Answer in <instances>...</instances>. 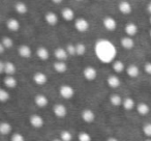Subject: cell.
<instances>
[{
  "label": "cell",
  "mask_w": 151,
  "mask_h": 141,
  "mask_svg": "<svg viewBox=\"0 0 151 141\" xmlns=\"http://www.w3.org/2000/svg\"><path fill=\"white\" fill-rule=\"evenodd\" d=\"M95 53L99 60L108 63L114 60L116 56V49L111 42L107 40H101L95 45Z\"/></svg>",
  "instance_id": "cell-1"
},
{
  "label": "cell",
  "mask_w": 151,
  "mask_h": 141,
  "mask_svg": "<svg viewBox=\"0 0 151 141\" xmlns=\"http://www.w3.org/2000/svg\"><path fill=\"white\" fill-rule=\"evenodd\" d=\"M59 93L63 99H70L75 95V89L70 86V85H62V86L59 88Z\"/></svg>",
  "instance_id": "cell-2"
},
{
  "label": "cell",
  "mask_w": 151,
  "mask_h": 141,
  "mask_svg": "<svg viewBox=\"0 0 151 141\" xmlns=\"http://www.w3.org/2000/svg\"><path fill=\"white\" fill-rule=\"evenodd\" d=\"M75 27L78 31L85 32L89 29V22L86 19H84V18H79V19L76 20Z\"/></svg>",
  "instance_id": "cell-3"
},
{
  "label": "cell",
  "mask_w": 151,
  "mask_h": 141,
  "mask_svg": "<svg viewBox=\"0 0 151 141\" xmlns=\"http://www.w3.org/2000/svg\"><path fill=\"white\" fill-rule=\"evenodd\" d=\"M83 75H84L85 79L89 81H93L97 76V71L93 67H87L83 71Z\"/></svg>",
  "instance_id": "cell-4"
},
{
  "label": "cell",
  "mask_w": 151,
  "mask_h": 141,
  "mask_svg": "<svg viewBox=\"0 0 151 141\" xmlns=\"http://www.w3.org/2000/svg\"><path fill=\"white\" fill-rule=\"evenodd\" d=\"M30 124H31L33 128L40 129L44 126V119L40 115L38 114H33V115L30 116Z\"/></svg>",
  "instance_id": "cell-5"
},
{
  "label": "cell",
  "mask_w": 151,
  "mask_h": 141,
  "mask_svg": "<svg viewBox=\"0 0 151 141\" xmlns=\"http://www.w3.org/2000/svg\"><path fill=\"white\" fill-rule=\"evenodd\" d=\"M104 23V26L107 30L109 31H113V30L116 29V26H117V22L114 18L112 17H106L103 21Z\"/></svg>",
  "instance_id": "cell-6"
},
{
  "label": "cell",
  "mask_w": 151,
  "mask_h": 141,
  "mask_svg": "<svg viewBox=\"0 0 151 141\" xmlns=\"http://www.w3.org/2000/svg\"><path fill=\"white\" fill-rule=\"evenodd\" d=\"M53 111H54V114L59 118H63L67 113L66 107L62 104H56L53 108Z\"/></svg>",
  "instance_id": "cell-7"
},
{
  "label": "cell",
  "mask_w": 151,
  "mask_h": 141,
  "mask_svg": "<svg viewBox=\"0 0 151 141\" xmlns=\"http://www.w3.org/2000/svg\"><path fill=\"white\" fill-rule=\"evenodd\" d=\"M118 9H119V11L121 12L122 14H124V15H128V14L132 13V4H130L128 1L124 0V1H121V2L119 3Z\"/></svg>",
  "instance_id": "cell-8"
},
{
  "label": "cell",
  "mask_w": 151,
  "mask_h": 141,
  "mask_svg": "<svg viewBox=\"0 0 151 141\" xmlns=\"http://www.w3.org/2000/svg\"><path fill=\"white\" fill-rule=\"evenodd\" d=\"M45 20H46V22L49 25L54 26V25H56L57 22H58V16L55 13H53V12H49V13H47L46 16H45Z\"/></svg>",
  "instance_id": "cell-9"
},
{
  "label": "cell",
  "mask_w": 151,
  "mask_h": 141,
  "mask_svg": "<svg viewBox=\"0 0 151 141\" xmlns=\"http://www.w3.org/2000/svg\"><path fill=\"white\" fill-rule=\"evenodd\" d=\"M47 80H48L47 76L44 74V73H42V72H37V73H35V74L33 75V81L37 85H44V84H46Z\"/></svg>",
  "instance_id": "cell-10"
},
{
  "label": "cell",
  "mask_w": 151,
  "mask_h": 141,
  "mask_svg": "<svg viewBox=\"0 0 151 141\" xmlns=\"http://www.w3.org/2000/svg\"><path fill=\"white\" fill-rule=\"evenodd\" d=\"M107 82H108V85H109L110 87H112V88H117V87L120 86L121 81H120L119 77L115 76V75H111V76L108 77Z\"/></svg>",
  "instance_id": "cell-11"
},
{
  "label": "cell",
  "mask_w": 151,
  "mask_h": 141,
  "mask_svg": "<svg viewBox=\"0 0 151 141\" xmlns=\"http://www.w3.org/2000/svg\"><path fill=\"white\" fill-rule=\"evenodd\" d=\"M82 118L84 121L86 122H92L95 118V114L92 110L90 109H85L82 112Z\"/></svg>",
  "instance_id": "cell-12"
},
{
  "label": "cell",
  "mask_w": 151,
  "mask_h": 141,
  "mask_svg": "<svg viewBox=\"0 0 151 141\" xmlns=\"http://www.w3.org/2000/svg\"><path fill=\"white\" fill-rule=\"evenodd\" d=\"M34 102H35V104L38 106V107L44 108L48 105L49 100L45 95H37L35 98H34Z\"/></svg>",
  "instance_id": "cell-13"
},
{
  "label": "cell",
  "mask_w": 151,
  "mask_h": 141,
  "mask_svg": "<svg viewBox=\"0 0 151 141\" xmlns=\"http://www.w3.org/2000/svg\"><path fill=\"white\" fill-rule=\"evenodd\" d=\"M31 53H32V51L28 45H22V46H20V48H19L20 56L24 57V58H29V57L31 56Z\"/></svg>",
  "instance_id": "cell-14"
},
{
  "label": "cell",
  "mask_w": 151,
  "mask_h": 141,
  "mask_svg": "<svg viewBox=\"0 0 151 141\" xmlns=\"http://www.w3.org/2000/svg\"><path fill=\"white\" fill-rule=\"evenodd\" d=\"M54 54H55V57H56L58 60H63V61L68 56V53H67L66 49H64V48H57L56 50H55Z\"/></svg>",
  "instance_id": "cell-15"
},
{
  "label": "cell",
  "mask_w": 151,
  "mask_h": 141,
  "mask_svg": "<svg viewBox=\"0 0 151 141\" xmlns=\"http://www.w3.org/2000/svg\"><path fill=\"white\" fill-rule=\"evenodd\" d=\"M126 72H127V75L130 78H136V77H138L139 74H140V69H139L138 65L130 64L129 67L126 69Z\"/></svg>",
  "instance_id": "cell-16"
},
{
  "label": "cell",
  "mask_w": 151,
  "mask_h": 141,
  "mask_svg": "<svg viewBox=\"0 0 151 141\" xmlns=\"http://www.w3.org/2000/svg\"><path fill=\"white\" fill-rule=\"evenodd\" d=\"M125 32L128 36H134L138 33V26L134 23H128L125 26Z\"/></svg>",
  "instance_id": "cell-17"
},
{
  "label": "cell",
  "mask_w": 151,
  "mask_h": 141,
  "mask_svg": "<svg viewBox=\"0 0 151 141\" xmlns=\"http://www.w3.org/2000/svg\"><path fill=\"white\" fill-rule=\"evenodd\" d=\"M121 46L124 49H132L134 46V42L132 38V36H125L121 38Z\"/></svg>",
  "instance_id": "cell-18"
},
{
  "label": "cell",
  "mask_w": 151,
  "mask_h": 141,
  "mask_svg": "<svg viewBox=\"0 0 151 141\" xmlns=\"http://www.w3.org/2000/svg\"><path fill=\"white\" fill-rule=\"evenodd\" d=\"M4 73L7 76H12L16 73V65L12 61H6L4 64Z\"/></svg>",
  "instance_id": "cell-19"
},
{
  "label": "cell",
  "mask_w": 151,
  "mask_h": 141,
  "mask_svg": "<svg viewBox=\"0 0 151 141\" xmlns=\"http://www.w3.org/2000/svg\"><path fill=\"white\" fill-rule=\"evenodd\" d=\"M6 26L11 31H17L20 28V23L18 20L12 18V19H9V21L6 22Z\"/></svg>",
  "instance_id": "cell-20"
},
{
  "label": "cell",
  "mask_w": 151,
  "mask_h": 141,
  "mask_svg": "<svg viewBox=\"0 0 151 141\" xmlns=\"http://www.w3.org/2000/svg\"><path fill=\"white\" fill-rule=\"evenodd\" d=\"M54 69L58 73H64L67 69V64L63 60H58L54 63Z\"/></svg>",
  "instance_id": "cell-21"
},
{
  "label": "cell",
  "mask_w": 151,
  "mask_h": 141,
  "mask_svg": "<svg viewBox=\"0 0 151 141\" xmlns=\"http://www.w3.org/2000/svg\"><path fill=\"white\" fill-rule=\"evenodd\" d=\"M36 54H37L38 58L42 59V60H47L49 58V56H50L48 49L45 48V47H40L37 49V51H36Z\"/></svg>",
  "instance_id": "cell-22"
},
{
  "label": "cell",
  "mask_w": 151,
  "mask_h": 141,
  "mask_svg": "<svg viewBox=\"0 0 151 141\" xmlns=\"http://www.w3.org/2000/svg\"><path fill=\"white\" fill-rule=\"evenodd\" d=\"M73 17H75V13H73V9H69V7H65V9H63L62 18L65 20V21H71V20L73 19Z\"/></svg>",
  "instance_id": "cell-23"
},
{
  "label": "cell",
  "mask_w": 151,
  "mask_h": 141,
  "mask_svg": "<svg viewBox=\"0 0 151 141\" xmlns=\"http://www.w3.org/2000/svg\"><path fill=\"white\" fill-rule=\"evenodd\" d=\"M15 9H16V12H17L18 14H20V15H23V14L27 13L28 7H27V5H26L24 2H22V1H19V2H17L15 4Z\"/></svg>",
  "instance_id": "cell-24"
},
{
  "label": "cell",
  "mask_w": 151,
  "mask_h": 141,
  "mask_svg": "<svg viewBox=\"0 0 151 141\" xmlns=\"http://www.w3.org/2000/svg\"><path fill=\"white\" fill-rule=\"evenodd\" d=\"M137 111H138V113L141 114V115H146V114H148L149 111H150V108H149V106L147 105L146 103H140L137 106Z\"/></svg>",
  "instance_id": "cell-25"
},
{
  "label": "cell",
  "mask_w": 151,
  "mask_h": 141,
  "mask_svg": "<svg viewBox=\"0 0 151 141\" xmlns=\"http://www.w3.org/2000/svg\"><path fill=\"white\" fill-rule=\"evenodd\" d=\"M4 85L9 88H15L16 85H17V80H16L15 77L7 76L4 79Z\"/></svg>",
  "instance_id": "cell-26"
},
{
  "label": "cell",
  "mask_w": 151,
  "mask_h": 141,
  "mask_svg": "<svg viewBox=\"0 0 151 141\" xmlns=\"http://www.w3.org/2000/svg\"><path fill=\"white\" fill-rule=\"evenodd\" d=\"M12 131V126L11 124L9 122H5V121H2L0 124V133L2 135H7L9 134Z\"/></svg>",
  "instance_id": "cell-27"
},
{
  "label": "cell",
  "mask_w": 151,
  "mask_h": 141,
  "mask_svg": "<svg viewBox=\"0 0 151 141\" xmlns=\"http://www.w3.org/2000/svg\"><path fill=\"white\" fill-rule=\"evenodd\" d=\"M122 106H123L124 109L126 110H132L134 107V101L132 98H125L122 102Z\"/></svg>",
  "instance_id": "cell-28"
},
{
  "label": "cell",
  "mask_w": 151,
  "mask_h": 141,
  "mask_svg": "<svg viewBox=\"0 0 151 141\" xmlns=\"http://www.w3.org/2000/svg\"><path fill=\"white\" fill-rule=\"evenodd\" d=\"M110 102H111V104L113 106L118 107V106L122 105L123 100L121 99V97H120L119 95H111V98H110Z\"/></svg>",
  "instance_id": "cell-29"
},
{
  "label": "cell",
  "mask_w": 151,
  "mask_h": 141,
  "mask_svg": "<svg viewBox=\"0 0 151 141\" xmlns=\"http://www.w3.org/2000/svg\"><path fill=\"white\" fill-rule=\"evenodd\" d=\"M113 69L116 73H121L124 69V63L120 60H116L113 62Z\"/></svg>",
  "instance_id": "cell-30"
},
{
  "label": "cell",
  "mask_w": 151,
  "mask_h": 141,
  "mask_svg": "<svg viewBox=\"0 0 151 141\" xmlns=\"http://www.w3.org/2000/svg\"><path fill=\"white\" fill-rule=\"evenodd\" d=\"M85 52H86V46L82 43H78V44L76 45V53L77 55H84Z\"/></svg>",
  "instance_id": "cell-31"
},
{
  "label": "cell",
  "mask_w": 151,
  "mask_h": 141,
  "mask_svg": "<svg viewBox=\"0 0 151 141\" xmlns=\"http://www.w3.org/2000/svg\"><path fill=\"white\" fill-rule=\"evenodd\" d=\"M60 139L62 141H71L73 140V135L68 131H62L60 133Z\"/></svg>",
  "instance_id": "cell-32"
},
{
  "label": "cell",
  "mask_w": 151,
  "mask_h": 141,
  "mask_svg": "<svg viewBox=\"0 0 151 141\" xmlns=\"http://www.w3.org/2000/svg\"><path fill=\"white\" fill-rule=\"evenodd\" d=\"M1 44H3V46L5 47V48H12L14 45V42L13 40H12L11 38H7V36H5V38H2V40H1Z\"/></svg>",
  "instance_id": "cell-33"
},
{
  "label": "cell",
  "mask_w": 151,
  "mask_h": 141,
  "mask_svg": "<svg viewBox=\"0 0 151 141\" xmlns=\"http://www.w3.org/2000/svg\"><path fill=\"white\" fill-rule=\"evenodd\" d=\"M9 99V93L5 89H0V101L5 103Z\"/></svg>",
  "instance_id": "cell-34"
},
{
  "label": "cell",
  "mask_w": 151,
  "mask_h": 141,
  "mask_svg": "<svg viewBox=\"0 0 151 141\" xmlns=\"http://www.w3.org/2000/svg\"><path fill=\"white\" fill-rule=\"evenodd\" d=\"M79 141H91V136L86 132H81L79 134Z\"/></svg>",
  "instance_id": "cell-35"
},
{
  "label": "cell",
  "mask_w": 151,
  "mask_h": 141,
  "mask_svg": "<svg viewBox=\"0 0 151 141\" xmlns=\"http://www.w3.org/2000/svg\"><path fill=\"white\" fill-rule=\"evenodd\" d=\"M143 132L146 135L147 137L151 138V124L148 122V124H145L144 127H143Z\"/></svg>",
  "instance_id": "cell-36"
},
{
  "label": "cell",
  "mask_w": 151,
  "mask_h": 141,
  "mask_svg": "<svg viewBox=\"0 0 151 141\" xmlns=\"http://www.w3.org/2000/svg\"><path fill=\"white\" fill-rule=\"evenodd\" d=\"M65 49H66V51H67V53H68V55H75V54H77V53H76V46H75V45L68 44Z\"/></svg>",
  "instance_id": "cell-37"
},
{
  "label": "cell",
  "mask_w": 151,
  "mask_h": 141,
  "mask_svg": "<svg viewBox=\"0 0 151 141\" xmlns=\"http://www.w3.org/2000/svg\"><path fill=\"white\" fill-rule=\"evenodd\" d=\"M12 141H25V138H24L23 135L19 134V133H16L12 136Z\"/></svg>",
  "instance_id": "cell-38"
},
{
  "label": "cell",
  "mask_w": 151,
  "mask_h": 141,
  "mask_svg": "<svg viewBox=\"0 0 151 141\" xmlns=\"http://www.w3.org/2000/svg\"><path fill=\"white\" fill-rule=\"evenodd\" d=\"M144 69H145V72H146L147 74L151 75V62H146V63H145Z\"/></svg>",
  "instance_id": "cell-39"
},
{
  "label": "cell",
  "mask_w": 151,
  "mask_h": 141,
  "mask_svg": "<svg viewBox=\"0 0 151 141\" xmlns=\"http://www.w3.org/2000/svg\"><path fill=\"white\" fill-rule=\"evenodd\" d=\"M4 61H0V73H4Z\"/></svg>",
  "instance_id": "cell-40"
},
{
  "label": "cell",
  "mask_w": 151,
  "mask_h": 141,
  "mask_svg": "<svg viewBox=\"0 0 151 141\" xmlns=\"http://www.w3.org/2000/svg\"><path fill=\"white\" fill-rule=\"evenodd\" d=\"M147 11H148V13L151 15V2H149L148 4H147Z\"/></svg>",
  "instance_id": "cell-41"
},
{
  "label": "cell",
  "mask_w": 151,
  "mask_h": 141,
  "mask_svg": "<svg viewBox=\"0 0 151 141\" xmlns=\"http://www.w3.org/2000/svg\"><path fill=\"white\" fill-rule=\"evenodd\" d=\"M4 49H5V47L3 46V44H0V53L4 52Z\"/></svg>",
  "instance_id": "cell-42"
},
{
  "label": "cell",
  "mask_w": 151,
  "mask_h": 141,
  "mask_svg": "<svg viewBox=\"0 0 151 141\" xmlns=\"http://www.w3.org/2000/svg\"><path fill=\"white\" fill-rule=\"evenodd\" d=\"M107 141H119L117 138H115V137H110V138L107 139Z\"/></svg>",
  "instance_id": "cell-43"
},
{
  "label": "cell",
  "mask_w": 151,
  "mask_h": 141,
  "mask_svg": "<svg viewBox=\"0 0 151 141\" xmlns=\"http://www.w3.org/2000/svg\"><path fill=\"white\" fill-rule=\"evenodd\" d=\"M53 2L54 3H56V4H59V3H61L63 1V0H52Z\"/></svg>",
  "instance_id": "cell-44"
},
{
  "label": "cell",
  "mask_w": 151,
  "mask_h": 141,
  "mask_svg": "<svg viewBox=\"0 0 151 141\" xmlns=\"http://www.w3.org/2000/svg\"><path fill=\"white\" fill-rule=\"evenodd\" d=\"M53 141H62V140H61V139H58V138H56V139H54V140H53Z\"/></svg>",
  "instance_id": "cell-45"
},
{
  "label": "cell",
  "mask_w": 151,
  "mask_h": 141,
  "mask_svg": "<svg viewBox=\"0 0 151 141\" xmlns=\"http://www.w3.org/2000/svg\"><path fill=\"white\" fill-rule=\"evenodd\" d=\"M146 141H151V139H148V140H146Z\"/></svg>",
  "instance_id": "cell-46"
},
{
  "label": "cell",
  "mask_w": 151,
  "mask_h": 141,
  "mask_svg": "<svg viewBox=\"0 0 151 141\" xmlns=\"http://www.w3.org/2000/svg\"><path fill=\"white\" fill-rule=\"evenodd\" d=\"M149 34H150V38H151V30H150V33H149Z\"/></svg>",
  "instance_id": "cell-47"
},
{
  "label": "cell",
  "mask_w": 151,
  "mask_h": 141,
  "mask_svg": "<svg viewBox=\"0 0 151 141\" xmlns=\"http://www.w3.org/2000/svg\"><path fill=\"white\" fill-rule=\"evenodd\" d=\"M150 24H151V17H150Z\"/></svg>",
  "instance_id": "cell-48"
},
{
  "label": "cell",
  "mask_w": 151,
  "mask_h": 141,
  "mask_svg": "<svg viewBox=\"0 0 151 141\" xmlns=\"http://www.w3.org/2000/svg\"><path fill=\"white\" fill-rule=\"evenodd\" d=\"M78 1H81V0H78Z\"/></svg>",
  "instance_id": "cell-49"
}]
</instances>
